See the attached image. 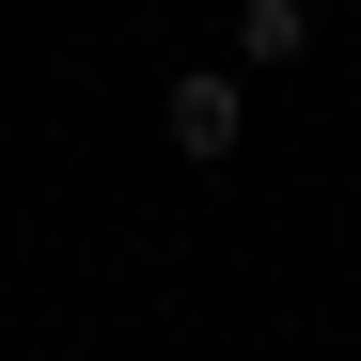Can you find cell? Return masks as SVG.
<instances>
[{
	"label": "cell",
	"mask_w": 361,
	"mask_h": 361,
	"mask_svg": "<svg viewBox=\"0 0 361 361\" xmlns=\"http://www.w3.org/2000/svg\"><path fill=\"white\" fill-rule=\"evenodd\" d=\"M157 142L189 157V173H220L235 142H252V79H235V63H173V94H157Z\"/></svg>",
	"instance_id": "6da1fadb"
},
{
	"label": "cell",
	"mask_w": 361,
	"mask_h": 361,
	"mask_svg": "<svg viewBox=\"0 0 361 361\" xmlns=\"http://www.w3.org/2000/svg\"><path fill=\"white\" fill-rule=\"evenodd\" d=\"M298 47H314V0H235V79L298 63Z\"/></svg>",
	"instance_id": "7a4b0ae2"
},
{
	"label": "cell",
	"mask_w": 361,
	"mask_h": 361,
	"mask_svg": "<svg viewBox=\"0 0 361 361\" xmlns=\"http://www.w3.org/2000/svg\"><path fill=\"white\" fill-rule=\"evenodd\" d=\"M345 32H361V0H345Z\"/></svg>",
	"instance_id": "3957f363"
}]
</instances>
